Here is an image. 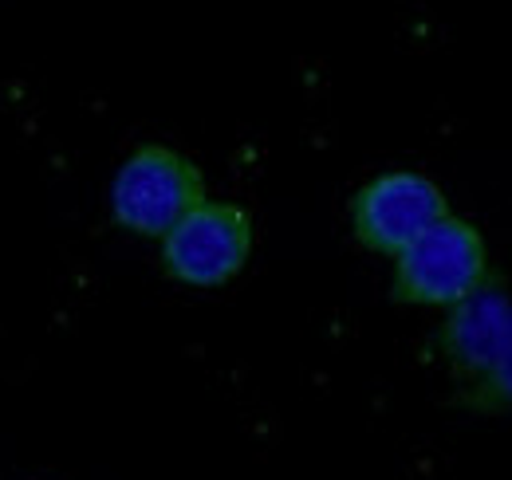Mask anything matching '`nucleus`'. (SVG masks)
<instances>
[{"label":"nucleus","instance_id":"obj_1","mask_svg":"<svg viewBox=\"0 0 512 480\" xmlns=\"http://www.w3.org/2000/svg\"><path fill=\"white\" fill-rule=\"evenodd\" d=\"M489 284V244L477 225L442 217L406 252L394 256V300L453 307Z\"/></svg>","mask_w":512,"mask_h":480},{"label":"nucleus","instance_id":"obj_2","mask_svg":"<svg viewBox=\"0 0 512 480\" xmlns=\"http://www.w3.org/2000/svg\"><path fill=\"white\" fill-rule=\"evenodd\" d=\"M201 201H209L201 170L170 146H138L111 185L115 221L138 237L162 240Z\"/></svg>","mask_w":512,"mask_h":480},{"label":"nucleus","instance_id":"obj_3","mask_svg":"<svg viewBox=\"0 0 512 480\" xmlns=\"http://www.w3.org/2000/svg\"><path fill=\"white\" fill-rule=\"evenodd\" d=\"M253 256V217L229 201H201L162 237V264L178 284L221 288Z\"/></svg>","mask_w":512,"mask_h":480},{"label":"nucleus","instance_id":"obj_4","mask_svg":"<svg viewBox=\"0 0 512 480\" xmlns=\"http://www.w3.org/2000/svg\"><path fill=\"white\" fill-rule=\"evenodd\" d=\"M449 217L446 193L418 170H390L371 178L351 201V233L363 248L398 256L426 229Z\"/></svg>","mask_w":512,"mask_h":480},{"label":"nucleus","instance_id":"obj_5","mask_svg":"<svg viewBox=\"0 0 512 480\" xmlns=\"http://www.w3.org/2000/svg\"><path fill=\"white\" fill-rule=\"evenodd\" d=\"M438 351L473 382L489 374L512 351V300L489 280L469 300L453 303L438 331Z\"/></svg>","mask_w":512,"mask_h":480},{"label":"nucleus","instance_id":"obj_6","mask_svg":"<svg viewBox=\"0 0 512 480\" xmlns=\"http://www.w3.org/2000/svg\"><path fill=\"white\" fill-rule=\"evenodd\" d=\"M477 410H509L512 406V351L489 374H481L465 398Z\"/></svg>","mask_w":512,"mask_h":480}]
</instances>
